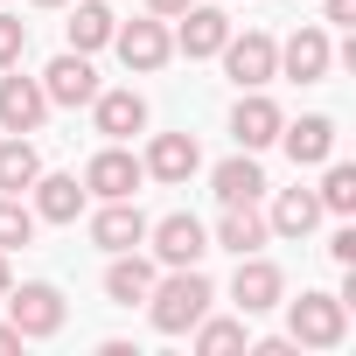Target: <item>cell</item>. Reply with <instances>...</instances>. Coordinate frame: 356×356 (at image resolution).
I'll list each match as a JSON object with an SVG mask.
<instances>
[{
	"mask_svg": "<svg viewBox=\"0 0 356 356\" xmlns=\"http://www.w3.org/2000/svg\"><path fill=\"white\" fill-rule=\"evenodd\" d=\"M210 300H217V286L196 266H168V280H154V293H147V314H154L161 335H189L210 314Z\"/></svg>",
	"mask_w": 356,
	"mask_h": 356,
	"instance_id": "cell-1",
	"label": "cell"
},
{
	"mask_svg": "<svg viewBox=\"0 0 356 356\" xmlns=\"http://www.w3.org/2000/svg\"><path fill=\"white\" fill-rule=\"evenodd\" d=\"M286 335H293V349H335L349 335V300L342 293H300V300H286Z\"/></svg>",
	"mask_w": 356,
	"mask_h": 356,
	"instance_id": "cell-2",
	"label": "cell"
},
{
	"mask_svg": "<svg viewBox=\"0 0 356 356\" xmlns=\"http://www.w3.org/2000/svg\"><path fill=\"white\" fill-rule=\"evenodd\" d=\"M224 70H231V84L238 91H266L273 77H280V42L266 35V29H245V35H224Z\"/></svg>",
	"mask_w": 356,
	"mask_h": 356,
	"instance_id": "cell-3",
	"label": "cell"
},
{
	"mask_svg": "<svg viewBox=\"0 0 356 356\" xmlns=\"http://www.w3.org/2000/svg\"><path fill=\"white\" fill-rule=\"evenodd\" d=\"M0 300H8V321L22 328V342H42V335H56V328H63V293H56L49 280H29V286H8Z\"/></svg>",
	"mask_w": 356,
	"mask_h": 356,
	"instance_id": "cell-4",
	"label": "cell"
},
{
	"mask_svg": "<svg viewBox=\"0 0 356 356\" xmlns=\"http://www.w3.org/2000/svg\"><path fill=\"white\" fill-rule=\"evenodd\" d=\"M140 182H147V168H140L119 140H112V147H98V154H91V168H84V196H98V203H126Z\"/></svg>",
	"mask_w": 356,
	"mask_h": 356,
	"instance_id": "cell-5",
	"label": "cell"
},
{
	"mask_svg": "<svg viewBox=\"0 0 356 356\" xmlns=\"http://www.w3.org/2000/svg\"><path fill=\"white\" fill-rule=\"evenodd\" d=\"M112 42H119V63L126 70H161L168 56H175V35H168V22L161 15H147V22H126V29H112Z\"/></svg>",
	"mask_w": 356,
	"mask_h": 356,
	"instance_id": "cell-6",
	"label": "cell"
},
{
	"mask_svg": "<svg viewBox=\"0 0 356 356\" xmlns=\"http://www.w3.org/2000/svg\"><path fill=\"white\" fill-rule=\"evenodd\" d=\"M147 238H154V259H161V266H203V252H210V231H203L189 210L147 224Z\"/></svg>",
	"mask_w": 356,
	"mask_h": 356,
	"instance_id": "cell-7",
	"label": "cell"
},
{
	"mask_svg": "<svg viewBox=\"0 0 356 356\" xmlns=\"http://www.w3.org/2000/svg\"><path fill=\"white\" fill-rule=\"evenodd\" d=\"M328 63H335V49H328V29H314V22H300V29L280 42V70H286L293 84H321Z\"/></svg>",
	"mask_w": 356,
	"mask_h": 356,
	"instance_id": "cell-8",
	"label": "cell"
},
{
	"mask_svg": "<svg viewBox=\"0 0 356 356\" xmlns=\"http://www.w3.org/2000/svg\"><path fill=\"white\" fill-rule=\"evenodd\" d=\"M105 84H98V70H91V56H77V49H63L49 70H42V98L49 105H91Z\"/></svg>",
	"mask_w": 356,
	"mask_h": 356,
	"instance_id": "cell-9",
	"label": "cell"
},
{
	"mask_svg": "<svg viewBox=\"0 0 356 356\" xmlns=\"http://www.w3.org/2000/svg\"><path fill=\"white\" fill-rule=\"evenodd\" d=\"M280 293H286L280 266H273V259H259V252H245V259H238V280H231L238 314H266V307H280Z\"/></svg>",
	"mask_w": 356,
	"mask_h": 356,
	"instance_id": "cell-10",
	"label": "cell"
},
{
	"mask_svg": "<svg viewBox=\"0 0 356 356\" xmlns=\"http://www.w3.org/2000/svg\"><path fill=\"white\" fill-rule=\"evenodd\" d=\"M140 168L154 175V182H189V175L203 168V147H196V133H154Z\"/></svg>",
	"mask_w": 356,
	"mask_h": 356,
	"instance_id": "cell-11",
	"label": "cell"
},
{
	"mask_svg": "<svg viewBox=\"0 0 356 356\" xmlns=\"http://www.w3.org/2000/svg\"><path fill=\"white\" fill-rule=\"evenodd\" d=\"M42 112H49V98H42V77H0V126L8 133H35L42 126Z\"/></svg>",
	"mask_w": 356,
	"mask_h": 356,
	"instance_id": "cell-12",
	"label": "cell"
},
{
	"mask_svg": "<svg viewBox=\"0 0 356 356\" xmlns=\"http://www.w3.org/2000/svg\"><path fill=\"white\" fill-rule=\"evenodd\" d=\"M280 105L266 98V91H252V98H238V112H231V140L245 147V154H259V147H273L280 140Z\"/></svg>",
	"mask_w": 356,
	"mask_h": 356,
	"instance_id": "cell-13",
	"label": "cell"
},
{
	"mask_svg": "<svg viewBox=\"0 0 356 356\" xmlns=\"http://www.w3.org/2000/svg\"><path fill=\"white\" fill-rule=\"evenodd\" d=\"M175 22H182V29H175V49H182L189 63H196V56H217V49H224V35H231V22H224L217 8H196V0H189Z\"/></svg>",
	"mask_w": 356,
	"mask_h": 356,
	"instance_id": "cell-14",
	"label": "cell"
},
{
	"mask_svg": "<svg viewBox=\"0 0 356 356\" xmlns=\"http://www.w3.org/2000/svg\"><path fill=\"white\" fill-rule=\"evenodd\" d=\"M91 245H98V252H133V245H147V217L133 210V196H126V203H105V210L91 217Z\"/></svg>",
	"mask_w": 356,
	"mask_h": 356,
	"instance_id": "cell-15",
	"label": "cell"
},
{
	"mask_svg": "<svg viewBox=\"0 0 356 356\" xmlns=\"http://www.w3.org/2000/svg\"><path fill=\"white\" fill-rule=\"evenodd\" d=\"M35 224H77V210H84V182L77 175H35Z\"/></svg>",
	"mask_w": 356,
	"mask_h": 356,
	"instance_id": "cell-16",
	"label": "cell"
},
{
	"mask_svg": "<svg viewBox=\"0 0 356 356\" xmlns=\"http://www.w3.org/2000/svg\"><path fill=\"white\" fill-rule=\"evenodd\" d=\"M91 119H98L105 140H133V133L147 126V98H140V91H98V98H91Z\"/></svg>",
	"mask_w": 356,
	"mask_h": 356,
	"instance_id": "cell-17",
	"label": "cell"
},
{
	"mask_svg": "<svg viewBox=\"0 0 356 356\" xmlns=\"http://www.w3.org/2000/svg\"><path fill=\"white\" fill-rule=\"evenodd\" d=\"M280 140H286V154H293V168H321V161L335 154V119H321V112H307V119H293V126H280Z\"/></svg>",
	"mask_w": 356,
	"mask_h": 356,
	"instance_id": "cell-18",
	"label": "cell"
},
{
	"mask_svg": "<svg viewBox=\"0 0 356 356\" xmlns=\"http://www.w3.org/2000/svg\"><path fill=\"white\" fill-rule=\"evenodd\" d=\"M154 266L140 259V252H112V266H105V293H112V307H133V300H147L154 293Z\"/></svg>",
	"mask_w": 356,
	"mask_h": 356,
	"instance_id": "cell-19",
	"label": "cell"
},
{
	"mask_svg": "<svg viewBox=\"0 0 356 356\" xmlns=\"http://www.w3.org/2000/svg\"><path fill=\"white\" fill-rule=\"evenodd\" d=\"M210 189H217V203H259V196H266V168L238 147V154L210 175Z\"/></svg>",
	"mask_w": 356,
	"mask_h": 356,
	"instance_id": "cell-20",
	"label": "cell"
},
{
	"mask_svg": "<svg viewBox=\"0 0 356 356\" xmlns=\"http://www.w3.org/2000/svg\"><path fill=\"white\" fill-rule=\"evenodd\" d=\"M35 175H42L35 140H29V133H8V140H0V196H22Z\"/></svg>",
	"mask_w": 356,
	"mask_h": 356,
	"instance_id": "cell-21",
	"label": "cell"
},
{
	"mask_svg": "<svg viewBox=\"0 0 356 356\" xmlns=\"http://www.w3.org/2000/svg\"><path fill=\"white\" fill-rule=\"evenodd\" d=\"M266 238H273V224H266L252 203H224V224H217V245H224V252L245 259V252H259Z\"/></svg>",
	"mask_w": 356,
	"mask_h": 356,
	"instance_id": "cell-22",
	"label": "cell"
},
{
	"mask_svg": "<svg viewBox=\"0 0 356 356\" xmlns=\"http://www.w3.org/2000/svg\"><path fill=\"white\" fill-rule=\"evenodd\" d=\"M63 29H70V49H77V56H91V49H105V42H112V29H119V22H112L105 0H77Z\"/></svg>",
	"mask_w": 356,
	"mask_h": 356,
	"instance_id": "cell-23",
	"label": "cell"
},
{
	"mask_svg": "<svg viewBox=\"0 0 356 356\" xmlns=\"http://www.w3.org/2000/svg\"><path fill=\"white\" fill-rule=\"evenodd\" d=\"M280 238H307L314 224H321V196L314 189H280V203H273V217H266Z\"/></svg>",
	"mask_w": 356,
	"mask_h": 356,
	"instance_id": "cell-24",
	"label": "cell"
},
{
	"mask_svg": "<svg viewBox=\"0 0 356 356\" xmlns=\"http://www.w3.org/2000/svg\"><path fill=\"white\" fill-rule=\"evenodd\" d=\"M314 196H321V210H335V217H349V210H356V168L328 154V175H321V189H314Z\"/></svg>",
	"mask_w": 356,
	"mask_h": 356,
	"instance_id": "cell-25",
	"label": "cell"
},
{
	"mask_svg": "<svg viewBox=\"0 0 356 356\" xmlns=\"http://www.w3.org/2000/svg\"><path fill=\"white\" fill-rule=\"evenodd\" d=\"M35 238V210L22 203V196H0V252H15V245H29Z\"/></svg>",
	"mask_w": 356,
	"mask_h": 356,
	"instance_id": "cell-26",
	"label": "cell"
},
{
	"mask_svg": "<svg viewBox=\"0 0 356 356\" xmlns=\"http://www.w3.org/2000/svg\"><path fill=\"white\" fill-rule=\"evenodd\" d=\"M196 349L203 356H224V349H245V321H196Z\"/></svg>",
	"mask_w": 356,
	"mask_h": 356,
	"instance_id": "cell-27",
	"label": "cell"
},
{
	"mask_svg": "<svg viewBox=\"0 0 356 356\" xmlns=\"http://www.w3.org/2000/svg\"><path fill=\"white\" fill-rule=\"evenodd\" d=\"M29 56V22H15V15H0V70H15Z\"/></svg>",
	"mask_w": 356,
	"mask_h": 356,
	"instance_id": "cell-28",
	"label": "cell"
},
{
	"mask_svg": "<svg viewBox=\"0 0 356 356\" xmlns=\"http://www.w3.org/2000/svg\"><path fill=\"white\" fill-rule=\"evenodd\" d=\"M328 259H335V266H356V224H342V231L328 238Z\"/></svg>",
	"mask_w": 356,
	"mask_h": 356,
	"instance_id": "cell-29",
	"label": "cell"
},
{
	"mask_svg": "<svg viewBox=\"0 0 356 356\" xmlns=\"http://www.w3.org/2000/svg\"><path fill=\"white\" fill-rule=\"evenodd\" d=\"M328 22H335V29H349V22H356V0H328Z\"/></svg>",
	"mask_w": 356,
	"mask_h": 356,
	"instance_id": "cell-30",
	"label": "cell"
},
{
	"mask_svg": "<svg viewBox=\"0 0 356 356\" xmlns=\"http://www.w3.org/2000/svg\"><path fill=\"white\" fill-rule=\"evenodd\" d=\"M182 8H189V0H147V15H161V22H175Z\"/></svg>",
	"mask_w": 356,
	"mask_h": 356,
	"instance_id": "cell-31",
	"label": "cell"
},
{
	"mask_svg": "<svg viewBox=\"0 0 356 356\" xmlns=\"http://www.w3.org/2000/svg\"><path fill=\"white\" fill-rule=\"evenodd\" d=\"M0 349H22V328L15 321H0Z\"/></svg>",
	"mask_w": 356,
	"mask_h": 356,
	"instance_id": "cell-32",
	"label": "cell"
},
{
	"mask_svg": "<svg viewBox=\"0 0 356 356\" xmlns=\"http://www.w3.org/2000/svg\"><path fill=\"white\" fill-rule=\"evenodd\" d=\"M15 286V273H8V252H0V293H8Z\"/></svg>",
	"mask_w": 356,
	"mask_h": 356,
	"instance_id": "cell-33",
	"label": "cell"
},
{
	"mask_svg": "<svg viewBox=\"0 0 356 356\" xmlns=\"http://www.w3.org/2000/svg\"><path fill=\"white\" fill-rule=\"evenodd\" d=\"M35 8H63V0H35Z\"/></svg>",
	"mask_w": 356,
	"mask_h": 356,
	"instance_id": "cell-34",
	"label": "cell"
}]
</instances>
